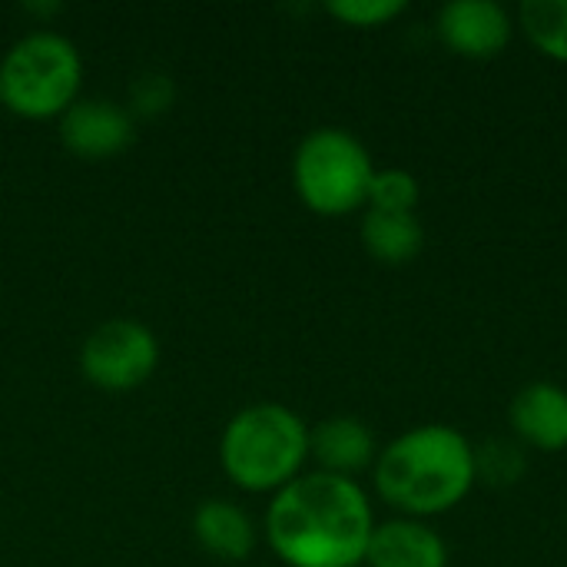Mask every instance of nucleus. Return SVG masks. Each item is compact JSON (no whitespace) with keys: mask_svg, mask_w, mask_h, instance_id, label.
<instances>
[{"mask_svg":"<svg viewBox=\"0 0 567 567\" xmlns=\"http://www.w3.org/2000/svg\"><path fill=\"white\" fill-rule=\"evenodd\" d=\"M375 522L355 478L312 468L269 498L262 532L286 567H362Z\"/></svg>","mask_w":567,"mask_h":567,"instance_id":"f257e3e1","label":"nucleus"},{"mask_svg":"<svg viewBox=\"0 0 567 567\" xmlns=\"http://www.w3.org/2000/svg\"><path fill=\"white\" fill-rule=\"evenodd\" d=\"M478 485L475 442L445 422L405 429L379 449L372 465V488L392 515L432 522L458 505Z\"/></svg>","mask_w":567,"mask_h":567,"instance_id":"f03ea898","label":"nucleus"},{"mask_svg":"<svg viewBox=\"0 0 567 567\" xmlns=\"http://www.w3.org/2000/svg\"><path fill=\"white\" fill-rule=\"evenodd\" d=\"M219 465L246 495H276L309 465V425L282 402L239 409L219 439Z\"/></svg>","mask_w":567,"mask_h":567,"instance_id":"7ed1b4c3","label":"nucleus"},{"mask_svg":"<svg viewBox=\"0 0 567 567\" xmlns=\"http://www.w3.org/2000/svg\"><path fill=\"white\" fill-rule=\"evenodd\" d=\"M83 86V56L56 30L23 33L0 60V103L23 120H60Z\"/></svg>","mask_w":567,"mask_h":567,"instance_id":"20e7f679","label":"nucleus"},{"mask_svg":"<svg viewBox=\"0 0 567 567\" xmlns=\"http://www.w3.org/2000/svg\"><path fill=\"white\" fill-rule=\"evenodd\" d=\"M375 163L369 146L346 126L309 130L292 153V186L302 206L326 219L362 213Z\"/></svg>","mask_w":567,"mask_h":567,"instance_id":"39448f33","label":"nucleus"},{"mask_svg":"<svg viewBox=\"0 0 567 567\" xmlns=\"http://www.w3.org/2000/svg\"><path fill=\"white\" fill-rule=\"evenodd\" d=\"M159 365V339L140 319H106L80 346V372L93 389L133 392Z\"/></svg>","mask_w":567,"mask_h":567,"instance_id":"423d86ee","label":"nucleus"},{"mask_svg":"<svg viewBox=\"0 0 567 567\" xmlns=\"http://www.w3.org/2000/svg\"><path fill=\"white\" fill-rule=\"evenodd\" d=\"M518 33L515 13L498 0H449L435 13V37L465 60L502 56Z\"/></svg>","mask_w":567,"mask_h":567,"instance_id":"0eeeda50","label":"nucleus"},{"mask_svg":"<svg viewBox=\"0 0 567 567\" xmlns=\"http://www.w3.org/2000/svg\"><path fill=\"white\" fill-rule=\"evenodd\" d=\"M60 143L66 153L80 159H110L130 150L136 140V120L123 103L113 100H76L60 120Z\"/></svg>","mask_w":567,"mask_h":567,"instance_id":"6e6552de","label":"nucleus"},{"mask_svg":"<svg viewBox=\"0 0 567 567\" xmlns=\"http://www.w3.org/2000/svg\"><path fill=\"white\" fill-rule=\"evenodd\" d=\"M508 429L522 449L558 455L567 452V389L535 379L508 402Z\"/></svg>","mask_w":567,"mask_h":567,"instance_id":"1a4fd4ad","label":"nucleus"},{"mask_svg":"<svg viewBox=\"0 0 567 567\" xmlns=\"http://www.w3.org/2000/svg\"><path fill=\"white\" fill-rule=\"evenodd\" d=\"M379 449L375 432L355 415H332L309 425V462H316V472L359 482L362 472H372Z\"/></svg>","mask_w":567,"mask_h":567,"instance_id":"9d476101","label":"nucleus"},{"mask_svg":"<svg viewBox=\"0 0 567 567\" xmlns=\"http://www.w3.org/2000/svg\"><path fill=\"white\" fill-rule=\"evenodd\" d=\"M449 542L432 522L392 515L375 522L362 567H449Z\"/></svg>","mask_w":567,"mask_h":567,"instance_id":"9b49d317","label":"nucleus"},{"mask_svg":"<svg viewBox=\"0 0 567 567\" xmlns=\"http://www.w3.org/2000/svg\"><path fill=\"white\" fill-rule=\"evenodd\" d=\"M193 535L199 548L219 561H246L259 542L252 518L226 498H209L193 512Z\"/></svg>","mask_w":567,"mask_h":567,"instance_id":"f8f14e48","label":"nucleus"},{"mask_svg":"<svg viewBox=\"0 0 567 567\" xmlns=\"http://www.w3.org/2000/svg\"><path fill=\"white\" fill-rule=\"evenodd\" d=\"M359 239L362 249L389 269L409 266L422 256L425 249V226L419 213H379L365 209L359 223Z\"/></svg>","mask_w":567,"mask_h":567,"instance_id":"ddd939ff","label":"nucleus"},{"mask_svg":"<svg viewBox=\"0 0 567 567\" xmlns=\"http://www.w3.org/2000/svg\"><path fill=\"white\" fill-rule=\"evenodd\" d=\"M515 23L542 56L567 63V0H522Z\"/></svg>","mask_w":567,"mask_h":567,"instance_id":"4468645a","label":"nucleus"},{"mask_svg":"<svg viewBox=\"0 0 567 567\" xmlns=\"http://www.w3.org/2000/svg\"><path fill=\"white\" fill-rule=\"evenodd\" d=\"M422 203V183L405 166H375V176L369 183V203L365 209L379 213H419ZM362 209V213H365Z\"/></svg>","mask_w":567,"mask_h":567,"instance_id":"2eb2a0df","label":"nucleus"},{"mask_svg":"<svg viewBox=\"0 0 567 567\" xmlns=\"http://www.w3.org/2000/svg\"><path fill=\"white\" fill-rule=\"evenodd\" d=\"M409 10L405 0H329L326 13L355 30H379L395 23Z\"/></svg>","mask_w":567,"mask_h":567,"instance_id":"dca6fc26","label":"nucleus"},{"mask_svg":"<svg viewBox=\"0 0 567 567\" xmlns=\"http://www.w3.org/2000/svg\"><path fill=\"white\" fill-rule=\"evenodd\" d=\"M173 100H176V83L166 73L150 70V73H140L130 83V103H126V110H130L133 120L136 116H159V113H166L173 106Z\"/></svg>","mask_w":567,"mask_h":567,"instance_id":"f3484780","label":"nucleus"},{"mask_svg":"<svg viewBox=\"0 0 567 567\" xmlns=\"http://www.w3.org/2000/svg\"><path fill=\"white\" fill-rule=\"evenodd\" d=\"M525 449L518 442H492L485 449L475 445V458H478V482H498V485H508V482H518L522 472H525Z\"/></svg>","mask_w":567,"mask_h":567,"instance_id":"a211bd4d","label":"nucleus"},{"mask_svg":"<svg viewBox=\"0 0 567 567\" xmlns=\"http://www.w3.org/2000/svg\"><path fill=\"white\" fill-rule=\"evenodd\" d=\"M27 13H60V3H27Z\"/></svg>","mask_w":567,"mask_h":567,"instance_id":"6ab92c4d","label":"nucleus"},{"mask_svg":"<svg viewBox=\"0 0 567 567\" xmlns=\"http://www.w3.org/2000/svg\"><path fill=\"white\" fill-rule=\"evenodd\" d=\"M0 110H3V103H0Z\"/></svg>","mask_w":567,"mask_h":567,"instance_id":"aec40b11","label":"nucleus"}]
</instances>
